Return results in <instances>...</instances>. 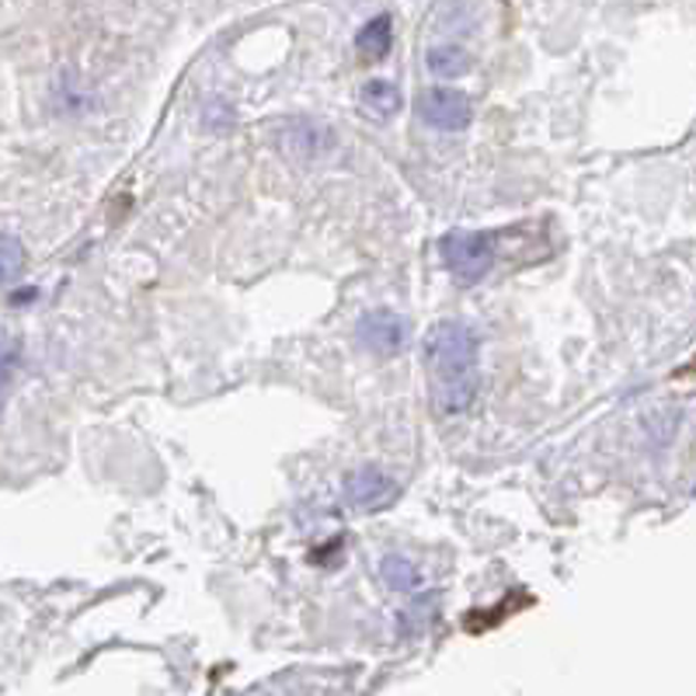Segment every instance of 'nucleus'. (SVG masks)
Wrapping results in <instances>:
<instances>
[{"label":"nucleus","instance_id":"obj_8","mask_svg":"<svg viewBox=\"0 0 696 696\" xmlns=\"http://www.w3.org/2000/svg\"><path fill=\"white\" fill-rule=\"evenodd\" d=\"M29 266V251L14 233H0V285H14Z\"/></svg>","mask_w":696,"mask_h":696},{"label":"nucleus","instance_id":"obj_1","mask_svg":"<svg viewBox=\"0 0 696 696\" xmlns=\"http://www.w3.org/2000/svg\"><path fill=\"white\" fill-rule=\"evenodd\" d=\"M425 366L439 415H460L477 394V339L460 321H439L425 339Z\"/></svg>","mask_w":696,"mask_h":696},{"label":"nucleus","instance_id":"obj_7","mask_svg":"<svg viewBox=\"0 0 696 696\" xmlns=\"http://www.w3.org/2000/svg\"><path fill=\"white\" fill-rule=\"evenodd\" d=\"M428 70L443 81H456L470 70V53L460 45H436V50H428Z\"/></svg>","mask_w":696,"mask_h":696},{"label":"nucleus","instance_id":"obj_11","mask_svg":"<svg viewBox=\"0 0 696 696\" xmlns=\"http://www.w3.org/2000/svg\"><path fill=\"white\" fill-rule=\"evenodd\" d=\"M14 366H18V342L11 339L4 328H0V404H4V394L11 387Z\"/></svg>","mask_w":696,"mask_h":696},{"label":"nucleus","instance_id":"obj_10","mask_svg":"<svg viewBox=\"0 0 696 696\" xmlns=\"http://www.w3.org/2000/svg\"><path fill=\"white\" fill-rule=\"evenodd\" d=\"M380 571H383V582H387L391 589H397V592L415 589L418 579H422L418 568H415L412 561H404V558H383Z\"/></svg>","mask_w":696,"mask_h":696},{"label":"nucleus","instance_id":"obj_5","mask_svg":"<svg viewBox=\"0 0 696 696\" xmlns=\"http://www.w3.org/2000/svg\"><path fill=\"white\" fill-rule=\"evenodd\" d=\"M359 342L376 355H394L407 342V321L397 318L394 310H370V314L359 318L355 324Z\"/></svg>","mask_w":696,"mask_h":696},{"label":"nucleus","instance_id":"obj_9","mask_svg":"<svg viewBox=\"0 0 696 696\" xmlns=\"http://www.w3.org/2000/svg\"><path fill=\"white\" fill-rule=\"evenodd\" d=\"M363 102H366V108L376 118H387V115H394L401 108V91L391 81H370L363 87Z\"/></svg>","mask_w":696,"mask_h":696},{"label":"nucleus","instance_id":"obj_4","mask_svg":"<svg viewBox=\"0 0 696 696\" xmlns=\"http://www.w3.org/2000/svg\"><path fill=\"white\" fill-rule=\"evenodd\" d=\"M345 498H349V506H355V509L376 512V509H387L391 501L397 498V485H394V477L387 470L359 467V470H352L345 477Z\"/></svg>","mask_w":696,"mask_h":696},{"label":"nucleus","instance_id":"obj_3","mask_svg":"<svg viewBox=\"0 0 696 696\" xmlns=\"http://www.w3.org/2000/svg\"><path fill=\"white\" fill-rule=\"evenodd\" d=\"M418 115L422 123H428L432 129H443V133H456V129H467L470 126V98L464 91H453V87H428L418 94Z\"/></svg>","mask_w":696,"mask_h":696},{"label":"nucleus","instance_id":"obj_6","mask_svg":"<svg viewBox=\"0 0 696 696\" xmlns=\"http://www.w3.org/2000/svg\"><path fill=\"white\" fill-rule=\"evenodd\" d=\"M391 42H394V25L387 14H376L373 21H366L363 32H359L355 45L359 53H363L366 60H383L391 53Z\"/></svg>","mask_w":696,"mask_h":696},{"label":"nucleus","instance_id":"obj_2","mask_svg":"<svg viewBox=\"0 0 696 696\" xmlns=\"http://www.w3.org/2000/svg\"><path fill=\"white\" fill-rule=\"evenodd\" d=\"M446 269L456 276V282L474 285L481 282L491 266H495V237L491 233H477V230H453L439 241Z\"/></svg>","mask_w":696,"mask_h":696}]
</instances>
